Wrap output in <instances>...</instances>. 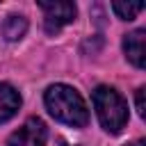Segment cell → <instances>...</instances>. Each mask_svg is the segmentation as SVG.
<instances>
[{"label": "cell", "instance_id": "6da1fadb", "mask_svg": "<svg viewBox=\"0 0 146 146\" xmlns=\"http://www.w3.org/2000/svg\"><path fill=\"white\" fill-rule=\"evenodd\" d=\"M43 100H46L48 112L57 121H62L66 125H73V128L87 125V121H89L87 105H84L82 96L73 87H68V84H52V87H48Z\"/></svg>", "mask_w": 146, "mask_h": 146}, {"label": "cell", "instance_id": "8992f818", "mask_svg": "<svg viewBox=\"0 0 146 146\" xmlns=\"http://www.w3.org/2000/svg\"><path fill=\"white\" fill-rule=\"evenodd\" d=\"M18 107H21V96H18V91L14 89V87H9V84H0V123H5V121H9L16 112H18Z\"/></svg>", "mask_w": 146, "mask_h": 146}, {"label": "cell", "instance_id": "30bf717a", "mask_svg": "<svg viewBox=\"0 0 146 146\" xmlns=\"http://www.w3.org/2000/svg\"><path fill=\"white\" fill-rule=\"evenodd\" d=\"M130 146H144V141H141V139H137V141H132Z\"/></svg>", "mask_w": 146, "mask_h": 146}, {"label": "cell", "instance_id": "3957f363", "mask_svg": "<svg viewBox=\"0 0 146 146\" xmlns=\"http://www.w3.org/2000/svg\"><path fill=\"white\" fill-rule=\"evenodd\" d=\"M39 7H41L43 14H46V32H48V34H57L64 25L73 23L75 11H78L73 2H64V0H55V2L41 0Z\"/></svg>", "mask_w": 146, "mask_h": 146}, {"label": "cell", "instance_id": "277c9868", "mask_svg": "<svg viewBox=\"0 0 146 146\" xmlns=\"http://www.w3.org/2000/svg\"><path fill=\"white\" fill-rule=\"evenodd\" d=\"M46 137H48V130H46V123L36 116L27 119L16 132L9 135V141L7 146H43L46 144Z\"/></svg>", "mask_w": 146, "mask_h": 146}, {"label": "cell", "instance_id": "8fae6325", "mask_svg": "<svg viewBox=\"0 0 146 146\" xmlns=\"http://www.w3.org/2000/svg\"><path fill=\"white\" fill-rule=\"evenodd\" d=\"M59 146H68V144H66V141H59Z\"/></svg>", "mask_w": 146, "mask_h": 146}, {"label": "cell", "instance_id": "5b68a950", "mask_svg": "<svg viewBox=\"0 0 146 146\" xmlns=\"http://www.w3.org/2000/svg\"><path fill=\"white\" fill-rule=\"evenodd\" d=\"M123 50H125V57L137 68H144V64H146V32L144 30H135V32L125 34Z\"/></svg>", "mask_w": 146, "mask_h": 146}, {"label": "cell", "instance_id": "9c48e42d", "mask_svg": "<svg viewBox=\"0 0 146 146\" xmlns=\"http://www.w3.org/2000/svg\"><path fill=\"white\" fill-rule=\"evenodd\" d=\"M144 87L141 89H137V112H139V116H146V107H144Z\"/></svg>", "mask_w": 146, "mask_h": 146}, {"label": "cell", "instance_id": "7a4b0ae2", "mask_svg": "<svg viewBox=\"0 0 146 146\" xmlns=\"http://www.w3.org/2000/svg\"><path fill=\"white\" fill-rule=\"evenodd\" d=\"M91 98H94L96 114L107 132H119L128 123V105L116 89L100 84V87H96Z\"/></svg>", "mask_w": 146, "mask_h": 146}, {"label": "cell", "instance_id": "ba28073f", "mask_svg": "<svg viewBox=\"0 0 146 146\" xmlns=\"http://www.w3.org/2000/svg\"><path fill=\"white\" fill-rule=\"evenodd\" d=\"M112 9L119 18L123 21H132L141 9H144V2H112Z\"/></svg>", "mask_w": 146, "mask_h": 146}, {"label": "cell", "instance_id": "52a82bcc", "mask_svg": "<svg viewBox=\"0 0 146 146\" xmlns=\"http://www.w3.org/2000/svg\"><path fill=\"white\" fill-rule=\"evenodd\" d=\"M0 32H2V36H5L7 41H18V39L27 32V21H25V16H16V14L7 16L5 23H2V27H0Z\"/></svg>", "mask_w": 146, "mask_h": 146}]
</instances>
